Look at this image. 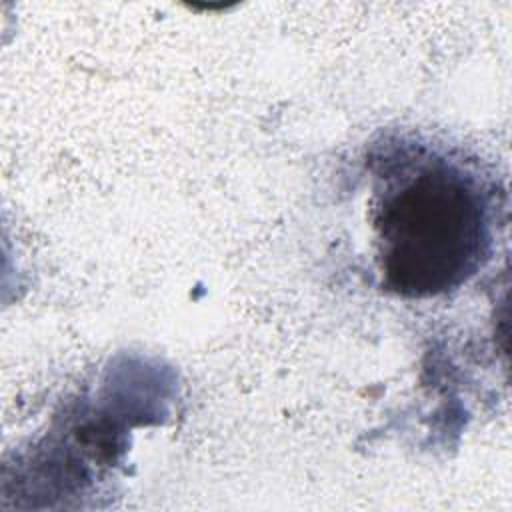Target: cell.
<instances>
[{"instance_id": "obj_1", "label": "cell", "mask_w": 512, "mask_h": 512, "mask_svg": "<svg viewBox=\"0 0 512 512\" xmlns=\"http://www.w3.org/2000/svg\"><path fill=\"white\" fill-rule=\"evenodd\" d=\"M372 226L382 286L432 298L462 286L492 244L486 184L458 160L406 146L378 158Z\"/></svg>"}]
</instances>
